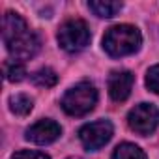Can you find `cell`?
I'll use <instances>...</instances> for the list:
<instances>
[{
    "mask_svg": "<svg viewBox=\"0 0 159 159\" xmlns=\"http://www.w3.org/2000/svg\"><path fill=\"white\" fill-rule=\"evenodd\" d=\"M2 38L8 52L15 60H28L39 51V38L26 26L25 19L13 11L2 17Z\"/></svg>",
    "mask_w": 159,
    "mask_h": 159,
    "instance_id": "cell-1",
    "label": "cell"
},
{
    "mask_svg": "<svg viewBox=\"0 0 159 159\" xmlns=\"http://www.w3.org/2000/svg\"><path fill=\"white\" fill-rule=\"evenodd\" d=\"M142 43L139 28L131 25H116L107 30L103 38V47L111 56H127L139 51Z\"/></svg>",
    "mask_w": 159,
    "mask_h": 159,
    "instance_id": "cell-2",
    "label": "cell"
},
{
    "mask_svg": "<svg viewBox=\"0 0 159 159\" xmlns=\"http://www.w3.org/2000/svg\"><path fill=\"white\" fill-rule=\"evenodd\" d=\"M98 103V90L92 83H79L62 98V109L71 116H84Z\"/></svg>",
    "mask_w": 159,
    "mask_h": 159,
    "instance_id": "cell-3",
    "label": "cell"
},
{
    "mask_svg": "<svg viewBox=\"0 0 159 159\" xmlns=\"http://www.w3.org/2000/svg\"><path fill=\"white\" fill-rule=\"evenodd\" d=\"M58 43L67 52H79L90 43V28L83 19H69L58 30Z\"/></svg>",
    "mask_w": 159,
    "mask_h": 159,
    "instance_id": "cell-4",
    "label": "cell"
},
{
    "mask_svg": "<svg viewBox=\"0 0 159 159\" xmlns=\"http://www.w3.org/2000/svg\"><path fill=\"white\" fill-rule=\"evenodd\" d=\"M129 127L139 135H150L159 125V109L152 103H140L127 114Z\"/></svg>",
    "mask_w": 159,
    "mask_h": 159,
    "instance_id": "cell-5",
    "label": "cell"
},
{
    "mask_svg": "<svg viewBox=\"0 0 159 159\" xmlns=\"http://www.w3.org/2000/svg\"><path fill=\"white\" fill-rule=\"evenodd\" d=\"M111 137H112V124L109 120H98L86 124L79 131V139L86 150H99L111 140Z\"/></svg>",
    "mask_w": 159,
    "mask_h": 159,
    "instance_id": "cell-6",
    "label": "cell"
},
{
    "mask_svg": "<svg viewBox=\"0 0 159 159\" xmlns=\"http://www.w3.org/2000/svg\"><path fill=\"white\" fill-rule=\"evenodd\" d=\"M62 129L52 120H39L26 129V139L34 144H51L60 137Z\"/></svg>",
    "mask_w": 159,
    "mask_h": 159,
    "instance_id": "cell-7",
    "label": "cell"
},
{
    "mask_svg": "<svg viewBox=\"0 0 159 159\" xmlns=\"http://www.w3.org/2000/svg\"><path fill=\"white\" fill-rule=\"evenodd\" d=\"M133 88V75L129 71H112L109 77V94L114 101H125Z\"/></svg>",
    "mask_w": 159,
    "mask_h": 159,
    "instance_id": "cell-8",
    "label": "cell"
},
{
    "mask_svg": "<svg viewBox=\"0 0 159 159\" xmlns=\"http://www.w3.org/2000/svg\"><path fill=\"white\" fill-rule=\"evenodd\" d=\"M88 8L98 17H114L122 10V2H112V0H92V2H88Z\"/></svg>",
    "mask_w": 159,
    "mask_h": 159,
    "instance_id": "cell-9",
    "label": "cell"
},
{
    "mask_svg": "<svg viewBox=\"0 0 159 159\" xmlns=\"http://www.w3.org/2000/svg\"><path fill=\"white\" fill-rule=\"evenodd\" d=\"M4 75L10 83H19L25 79L26 75V69H25V64L21 60H6L4 62Z\"/></svg>",
    "mask_w": 159,
    "mask_h": 159,
    "instance_id": "cell-10",
    "label": "cell"
},
{
    "mask_svg": "<svg viewBox=\"0 0 159 159\" xmlns=\"http://www.w3.org/2000/svg\"><path fill=\"white\" fill-rule=\"evenodd\" d=\"M32 107H34L32 99L28 96H25V94H17V96H11L10 98V109L17 116H26L32 111Z\"/></svg>",
    "mask_w": 159,
    "mask_h": 159,
    "instance_id": "cell-11",
    "label": "cell"
},
{
    "mask_svg": "<svg viewBox=\"0 0 159 159\" xmlns=\"http://www.w3.org/2000/svg\"><path fill=\"white\" fill-rule=\"evenodd\" d=\"M112 159H146V155L139 146H135L131 142H124L114 150Z\"/></svg>",
    "mask_w": 159,
    "mask_h": 159,
    "instance_id": "cell-12",
    "label": "cell"
},
{
    "mask_svg": "<svg viewBox=\"0 0 159 159\" xmlns=\"http://www.w3.org/2000/svg\"><path fill=\"white\" fill-rule=\"evenodd\" d=\"M32 81H34V84H38V86L51 88V86H54V84L58 83V75H56L51 67H41V69H38V71L32 75Z\"/></svg>",
    "mask_w": 159,
    "mask_h": 159,
    "instance_id": "cell-13",
    "label": "cell"
},
{
    "mask_svg": "<svg viewBox=\"0 0 159 159\" xmlns=\"http://www.w3.org/2000/svg\"><path fill=\"white\" fill-rule=\"evenodd\" d=\"M146 84H148V88H150L153 94H157V96H159V64L148 69V75H146Z\"/></svg>",
    "mask_w": 159,
    "mask_h": 159,
    "instance_id": "cell-14",
    "label": "cell"
},
{
    "mask_svg": "<svg viewBox=\"0 0 159 159\" xmlns=\"http://www.w3.org/2000/svg\"><path fill=\"white\" fill-rule=\"evenodd\" d=\"M13 159H49V155L41 153V152H30V150H23V152H17L13 155Z\"/></svg>",
    "mask_w": 159,
    "mask_h": 159,
    "instance_id": "cell-15",
    "label": "cell"
},
{
    "mask_svg": "<svg viewBox=\"0 0 159 159\" xmlns=\"http://www.w3.org/2000/svg\"><path fill=\"white\" fill-rule=\"evenodd\" d=\"M71 159H79V157H71Z\"/></svg>",
    "mask_w": 159,
    "mask_h": 159,
    "instance_id": "cell-16",
    "label": "cell"
}]
</instances>
